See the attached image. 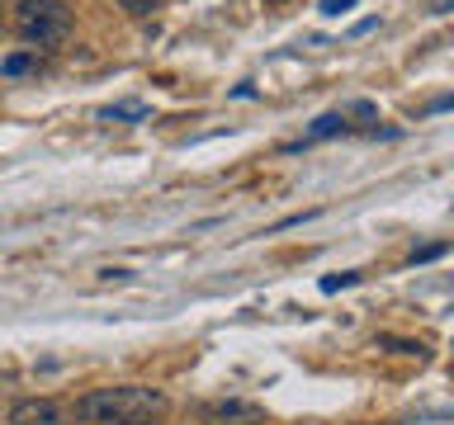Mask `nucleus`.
I'll list each match as a JSON object with an SVG mask.
<instances>
[{
	"label": "nucleus",
	"instance_id": "nucleus-15",
	"mask_svg": "<svg viewBox=\"0 0 454 425\" xmlns=\"http://www.w3.org/2000/svg\"><path fill=\"white\" fill-rule=\"evenodd\" d=\"M0 19H5V0H0Z\"/></svg>",
	"mask_w": 454,
	"mask_h": 425
},
{
	"label": "nucleus",
	"instance_id": "nucleus-5",
	"mask_svg": "<svg viewBox=\"0 0 454 425\" xmlns=\"http://www.w3.org/2000/svg\"><path fill=\"white\" fill-rule=\"evenodd\" d=\"M346 128H350V123H346V113H340V109H336V113H322V119H317V123L308 128V137H303V142H289V147H284V151H303L308 142L336 137V133H346Z\"/></svg>",
	"mask_w": 454,
	"mask_h": 425
},
{
	"label": "nucleus",
	"instance_id": "nucleus-16",
	"mask_svg": "<svg viewBox=\"0 0 454 425\" xmlns=\"http://www.w3.org/2000/svg\"><path fill=\"white\" fill-rule=\"evenodd\" d=\"M265 5H284V0H265Z\"/></svg>",
	"mask_w": 454,
	"mask_h": 425
},
{
	"label": "nucleus",
	"instance_id": "nucleus-14",
	"mask_svg": "<svg viewBox=\"0 0 454 425\" xmlns=\"http://www.w3.org/2000/svg\"><path fill=\"white\" fill-rule=\"evenodd\" d=\"M119 425H156V421H119Z\"/></svg>",
	"mask_w": 454,
	"mask_h": 425
},
{
	"label": "nucleus",
	"instance_id": "nucleus-8",
	"mask_svg": "<svg viewBox=\"0 0 454 425\" xmlns=\"http://www.w3.org/2000/svg\"><path fill=\"white\" fill-rule=\"evenodd\" d=\"M119 10L128 14V19H147L152 10H161V0H119Z\"/></svg>",
	"mask_w": 454,
	"mask_h": 425
},
{
	"label": "nucleus",
	"instance_id": "nucleus-1",
	"mask_svg": "<svg viewBox=\"0 0 454 425\" xmlns=\"http://www.w3.org/2000/svg\"><path fill=\"white\" fill-rule=\"evenodd\" d=\"M166 406L170 402L161 388L119 382V388H95V392L76 397L71 416H76V425H119V421H156Z\"/></svg>",
	"mask_w": 454,
	"mask_h": 425
},
{
	"label": "nucleus",
	"instance_id": "nucleus-9",
	"mask_svg": "<svg viewBox=\"0 0 454 425\" xmlns=\"http://www.w3.org/2000/svg\"><path fill=\"white\" fill-rule=\"evenodd\" d=\"M445 251H450L445 241H431V246L411 251V255H407V265H431V260H440V255H445Z\"/></svg>",
	"mask_w": 454,
	"mask_h": 425
},
{
	"label": "nucleus",
	"instance_id": "nucleus-10",
	"mask_svg": "<svg viewBox=\"0 0 454 425\" xmlns=\"http://www.w3.org/2000/svg\"><path fill=\"white\" fill-rule=\"evenodd\" d=\"M99 119H147V104H109Z\"/></svg>",
	"mask_w": 454,
	"mask_h": 425
},
{
	"label": "nucleus",
	"instance_id": "nucleus-2",
	"mask_svg": "<svg viewBox=\"0 0 454 425\" xmlns=\"http://www.w3.org/2000/svg\"><path fill=\"white\" fill-rule=\"evenodd\" d=\"M14 28L34 48H57L71 38V5L67 0H20L14 5Z\"/></svg>",
	"mask_w": 454,
	"mask_h": 425
},
{
	"label": "nucleus",
	"instance_id": "nucleus-6",
	"mask_svg": "<svg viewBox=\"0 0 454 425\" xmlns=\"http://www.w3.org/2000/svg\"><path fill=\"white\" fill-rule=\"evenodd\" d=\"M38 66V52H10L0 57V76H24V71Z\"/></svg>",
	"mask_w": 454,
	"mask_h": 425
},
{
	"label": "nucleus",
	"instance_id": "nucleus-12",
	"mask_svg": "<svg viewBox=\"0 0 454 425\" xmlns=\"http://www.w3.org/2000/svg\"><path fill=\"white\" fill-rule=\"evenodd\" d=\"M355 0H322V14H346Z\"/></svg>",
	"mask_w": 454,
	"mask_h": 425
},
{
	"label": "nucleus",
	"instance_id": "nucleus-11",
	"mask_svg": "<svg viewBox=\"0 0 454 425\" xmlns=\"http://www.w3.org/2000/svg\"><path fill=\"white\" fill-rule=\"evenodd\" d=\"M350 283H360V274H326L322 293H340V289H350Z\"/></svg>",
	"mask_w": 454,
	"mask_h": 425
},
{
	"label": "nucleus",
	"instance_id": "nucleus-3",
	"mask_svg": "<svg viewBox=\"0 0 454 425\" xmlns=\"http://www.w3.org/2000/svg\"><path fill=\"white\" fill-rule=\"evenodd\" d=\"M62 421H67V411L52 397H20L10 406V425H62Z\"/></svg>",
	"mask_w": 454,
	"mask_h": 425
},
{
	"label": "nucleus",
	"instance_id": "nucleus-17",
	"mask_svg": "<svg viewBox=\"0 0 454 425\" xmlns=\"http://www.w3.org/2000/svg\"><path fill=\"white\" fill-rule=\"evenodd\" d=\"M303 425H317V421H303Z\"/></svg>",
	"mask_w": 454,
	"mask_h": 425
},
{
	"label": "nucleus",
	"instance_id": "nucleus-7",
	"mask_svg": "<svg viewBox=\"0 0 454 425\" xmlns=\"http://www.w3.org/2000/svg\"><path fill=\"white\" fill-rule=\"evenodd\" d=\"M374 345H379V350H393V354H417V359L426 354V345H421V340H403V336H379Z\"/></svg>",
	"mask_w": 454,
	"mask_h": 425
},
{
	"label": "nucleus",
	"instance_id": "nucleus-4",
	"mask_svg": "<svg viewBox=\"0 0 454 425\" xmlns=\"http://www.w3.org/2000/svg\"><path fill=\"white\" fill-rule=\"evenodd\" d=\"M208 421H218V425H261L265 421V406L261 402H237V397H223V402L208 406Z\"/></svg>",
	"mask_w": 454,
	"mask_h": 425
},
{
	"label": "nucleus",
	"instance_id": "nucleus-13",
	"mask_svg": "<svg viewBox=\"0 0 454 425\" xmlns=\"http://www.w3.org/2000/svg\"><path fill=\"white\" fill-rule=\"evenodd\" d=\"M426 5H431V14H450L454 0H426Z\"/></svg>",
	"mask_w": 454,
	"mask_h": 425
}]
</instances>
